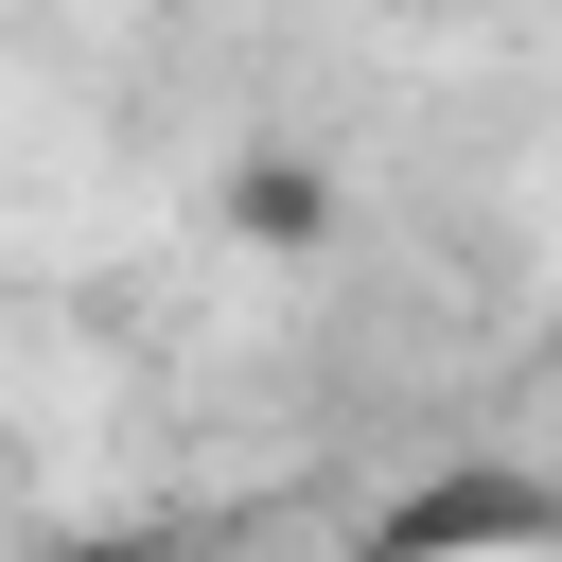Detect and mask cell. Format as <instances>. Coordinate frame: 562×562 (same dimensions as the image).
Here are the masks:
<instances>
[{
	"label": "cell",
	"instance_id": "6da1fadb",
	"mask_svg": "<svg viewBox=\"0 0 562 562\" xmlns=\"http://www.w3.org/2000/svg\"><path fill=\"white\" fill-rule=\"evenodd\" d=\"M474 544H562V492L509 474V457H457V474H422V492L369 527V562H474Z\"/></svg>",
	"mask_w": 562,
	"mask_h": 562
},
{
	"label": "cell",
	"instance_id": "7a4b0ae2",
	"mask_svg": "<svg viewBox=\"0 0 562 562\" xmlns=\"http://www.w3.org/2000/svg\"><path fill=\"white\" fill-rule=\"evenodd\" d=\"M211 211H228V246H263V263H316V246H334V158H299V140H246V158L211 176Z\"/></svg>",
	"mask_w": 562,
	"mask_h": 562
},
{
	"label": "cell",
	"instance_id": "3957f363",
	"mask_svg": "<svg viewBox=\"0 0 562 562\" xmlns=\"http://www.w3.org/2000/svg\"><path fill=\"white\" fill-rule=\"evenodd\" d=\"M53 562H140V544H53Z\"/></svg>",
	"mask_w": 562,
	"mask_h": 562
}]
</instances>
